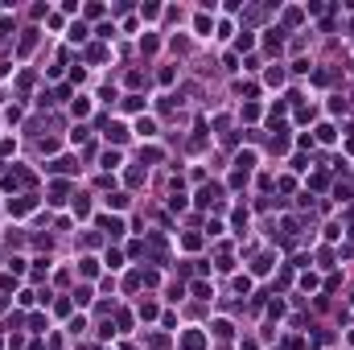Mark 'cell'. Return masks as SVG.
<instances>
[{"label":"cell","instance_id":"277c9868","mask_svg":"<svg viewBox=\"0 0 354 350\" xmlns=\"http://www.w3.org/2000/svg\"><path fill=\"white\" fill-rule=\"evenodd\" d=\"M46 169H50V173H74L78 165H74V157H58V161H50Z\"/></svg>","mask_w":354,"mask_h":350},{"label":"cell","instance_id":"5bb4252c","mask_svg":"<svg viewBox=\"0 0 354 350\" xmlns=\"http://www.w3.org/2000/svg\"><path fill=\"white\" fill-rule=\"evenodd\" d=\"M50 194H54L50 202H62V198H66V194H70V185H66V181H54V185H50Z\"/></svg>","mask_w":354,"mask_h":350},{"label":"cell","instance_id":"9c48e42d","mask_svg":"<svg viewBox=\"0 0 354 350\" xmlns=\"http://www.w3.org/2000/svg\"><path fill=\"white\" fill-rule=\"evenodd\" d=\"M124 111H144V95H124Z\"/></svg>","mask_w":354,"mask_h":350},{"label":"cell","instance_id":"e0dca14e","mask_svg":"<svg viewBox=\"0 0 354 350\" xmlns=\"http://www.w3.org/2000/svg\"><path fill=\"white\" fill-rule=\"evenodd\" d=\"M70 111H74V115H87V111H91V99H87V95H78V99L70 103Z\"/></svg>","mask_w":354,"mask_h":350},{"label":"cell","instance_id":"5b68a950","mask_svg":"<svg viewBox=\"0 0 354 350\" xmlns=\"http://www.w3.org/2000/svg\"><path fill=\"white\" fill-rule=\"evenodd\" d=\"M99 227H103L111 239H120V235H124V222H120V218H107V214H99Z\"/></svg>","mask_w":354,"mask_h":350},{"label":"cell","instance_id":"7c38bea8","mask_svg":"<svg viewBox=\"0 0 354 350\" xmlns=\"http://www.w3.org/2000/svg\"><path fill=\"white\" fill-rule=\"evenodd\" d=\"M189 293H194V297H202V301H210V297H214L206 280H194V284H189Z\"/></svg>","mask_w":354,"mask_h":350},{"label":"cell","instance_id":"30bf717a","mask_svg":"<svg viewBox=\"0 0 354 350\" xmlns=\"http://www.w3.org/2000/svg\"><path fill=\"white\" fill-rule=\"evenodd\" d=\"M313 140H321V144H334L338 140V132H334V124H321V128H317V136Z\"/></svg>","mask_w":354,"mask_h":350},{"label":"cell","instance_id":"7402d4cb","mask_svg":"<svg viewBox=\"0 0 354 350\" xmlns=\"http://www.w3.org/2000/svg\"><path fill=\"white\" fill-rule=\"evenodd\" d=\"M194 29H198V33H202V37H210V17H206V13H202V17H198V21H194Z\"/></svg>","mask_w":354,"mask_h":350},{"label":"cell","instance_id":"1f68e13d","mask_svg":"<svg viewBox=\"0 0 354 350\" xmlns=\"http://www.w3.org/2000/svg\"><path fill=\"white\" fill-rule=\"evenodd\" d=\"M91 297H95V293H91V289H74V305H87V301H91Z\"/></svg>","mask_w":354,"mask_h":350},{"label":"cell","instance_id":"e575fe53","mask_svg":"<svg viewBox=\"0 0 354 350\" xmlns=\"http://www.w3.org/2000/svg\"><path fill=\"white\" fill-rule=\"evenodd\" d=\"M0 309H5V297H0Z\"/></svg>","mask_w":354,"mask_h":350},{"label":"cell","instance_id":"d4e9b609","mask_svg":"<svg viewBox=\"0 0 354 350\" xmlns=\"http://www.w3.org/2000/svg\"><path fill=\"white\" fill-rule=\"evenodd\" d=\"M128 202H132V198H128V194H111V198H107V206H115V210H124Z\"/></svg>","mask_w":354,"mask_h":350},{"label":"cell","instance_id":"836d02e7","mask_svg":"<svg viewBox=\"0 0 354 350\" xmlns=\"http://www.w3.org/2000/svg\"><path fill=\"white\" fill-rule=\"evenodd\" d=\"M235 46H239V50H251V46H255V37H251V33H239V42H235Z\"/></svg>","mask_w":354,"mask_h":350},{"label":"cell","instance_id":"4316f807","mask_svg":"<svg viewBox=\"0 0 354 350\" xmlns=\"http://www.w3.org/2000/svg\"><path fill=\"white\" fill-rule=\"evenodd\" d=\"M83 37H87V25H83V21L70 25V42H83Z\"/></svg>","mask_w":354,"mask_h":350},{"label":"cell","instance_id":"6da1fadb","mask_svg":"<svg viewBox=\"0 0 354 350\" xmlns=\"http://www.w3.org/2000/svg\"><path fill=\"white\" fill-rule=\"evenodd\" d=\"M218 198H222V185H214V181H206V185L198 189V198H194V202H198V206H210V202H218Z\"/></svg>","mask_w":354,"mask_h":350},{"label":"cell","instance_id":"4fadbf2b","mask_svg":"<svg viewBox=\"0 0 354 350\" xmlns=\"http://www.w3.org/2000/svg\"><path fill=\"white\" fill-rule=\"evenodd\" d=\"M251 272H255V276H268V272H272V256H260V260L251 264Z\"/></svg>","mask_w":354,"mask_h":350},{"label":"cell","instance_id":"484cf974","mask_svg":"<svg viewBox=\"0 0 354 350\" xmlns=\"http://www.w3.org/2000/svg\"><path fill=\"white\" fill-rule=\"evenodd\" d=\"M33 46H37V37H33V29H29V33L21 37V54H29V50H33Z\"/></svg>","mask_w":354,"mask_h":350},{"label":"cell","instance_id":"3957f363","mask_svg":"<svg viewBox=\"0 0 354 350\" xmlns=\"http://www.w3.org/2000/svg\"><path fill=\"white\" fill-rule=\"evenodd\" d=\"M181 346H185V350H206V334H202V330H185V334H181Z\"/></svg>","mask_w":354,"mask_h":350},{"label":"cell","instance_id":"83f0119b","mask_svg":"<svg viewBox=\"0 0 354 350\" xmlns=\"http://www.w3.org/2000/svg\"><path fill=\"white\" fill-rule=\"evenodd\" d=\"M83 330H87V317H70V334H74V338H78V334H83Z\"/></svg>","mask_w":354,"mask_h":350},{"label":"cell","instance_id":"f1b7e54d","mask_svg":"<svg viewBox=\"0 0 354 350\" xmlns=\"http://www.w3.org/2000/svg\"><path fill=\"white\" fill-rule=\"evenodd\" d=\"M115 326L120 330H132V313H115Z\"/></svg>","mask_w":354,"mask_h":350},{"label":"cell","instance_id":"603a6c76","mask_svg":"<svg viewBox=\"0 0 354 350\" xmlns=\"http://www.w3.org/2000/svg\"><path fill=\"white\" fill-rule=\"evenodd\" d=\"M231 222H235V227H239V235H243V227H247V210H243V206H239V210H235V214H231Z\"/></svg>","mask_w":354,"mask_h":350},{"label":"cell","instance_id":"d6986e66","mask_svg":"<svg viewBox=\"0 0 354 350\" xmlns=\"http://www.w3.org/2000/svg\"><path fill=\"white\" fill-rule=\"evenodd\" d=\"M115 165H120V148H107L103 152V169H115Z\"/></svg>","mask_w":354,"mask_h":350},{"label":"cell","instance_id":"8fae6325","mask_svg":"<svg viewBox=\"0 0 354 350\" xmlns=\"http://www.w3.org/2000/svg\"><path fill=\"white\" fill-rule=\"evenodd\" d=\"M210 330H214V338H231V334H235V326L227 322V317H218V322H214Z\"/></svg>","mask_w":354,"mask_h":350},{"label":"cell","instance_id":"4dcf8cb0","mask_svg":"<svg viewBox=\"0 0 354 350\" xmlns=\"http://www.w3.org/2000/svg\"><path fill=\"white\" fill-rule=\"evenodd\" d=\"M268 83H272V87H280V83H284V70H280V66H272V70H268Z\"/></svg>","mask_w":354,"mask_h":350},{"label":"cell","instance_id":"ffe728a7","mask_svg":"<svg viewBox=\"0 0 354 350\" xmlns=\"http://www.w3.org/2000/svg\"><path fill=\"white\" fill-rule=\"evenodd\" d=\"M173 210H185V194H181V185H173V198H169Z\"/></svg>","mask_w":354,"mask_h":350},{"label":"cell","instance_id":"ba28073f","mask_svg":"<svg viewBox=\"0 0 354 350\" xmlns=\"http://www.w3.org/2000/svg\"><path fill=\"white\" fill-rule=\"evenodd\" d=\"M251 165H255V152H251V148L235 157V169H239V173H251Z\"/></svg>","mask_w":354,"mask_h":350},{"label":"cell","instance_id":"cb8c5ba5","mask_svg":"<svg viewBox=\"0 0 354 350\" xmlns=\"http://www.w3.org/2000/svg\"><path fill=\"white\" fill-rule=\"evenodd\" d=\"M78 268H83V276H95V272H99V260H91V256H87Z\"/></svg>","mask_w":354,"mask_h":350},{"label":"cell","instance_id":"ac0fdd59","mask_svg":"<svg viewBox=\"0 0 354 350\" xmlns=\"http://www.w3.org/2000/svg\"><path fill=\"white\" fill-rule=\"evenodd\" d=\"M87 58H91V62H103V58H107V46H87Z\"/></svg>","mask_w":354,"mask_h":350},{"label":"cell","instance_id":"7a4b0ae2","mask_svg":"<svg viewBox=\"0 0 354 350\" xmlns=\"http://www.w3.org/2000/svg\"><path fill=\"white\" fill-rule=\"evenodd\" d=\"M33 206H37V194H21V198L9 202V214H29Z\"/></svg>","mask_w":354,"mask_h":350},{"label":"cell","instance_id":"9a60e30c","mask_svg":"<svg viewBox=\"0 0 354 350\" xmlns=\"http://www.w3.org/2000/svg\"><path fill=\"white\" fill-rule=\"evenodd\" d=\"M74 214H78V218H87V214H91V198H87V194H78V198H74Z\"/></svg>","mask_w":354,"mask_h":350},{"label":"cell","instance_id":"44dd1931","mask_svg":"<svg viewBox=\"0 0 354 350\" xmlns=\"http://www.w3.org/2000/svg\"><path fill=\"white\" fill-rule=\"evenodd\" d=\"M235 293H243V297L251 293V276H235Z\"/></svg>","mask_w":354,"mask_h":350},{"label":"cell","instance_id":"d6a6232c","mask_svg":"<svg viewBox=\"0 0 354 350\" xmlns=\"http://www.w3.org/2000/svg\"><path fill=\"white\" fill-rule=\"evenodd\" d=\"M128 185H144V173L140 169H128Z\"/></svg>","mask_w":354,"mask_h":350},{"label":"cell","instance_id":"f546056e","mask_svg":"<svg viewBox=\"0 0 354 350\" xmlns=\"http://www.w3.org/2000/svg\"><path fill=\"white\" fill-rule=\"evenodd\" d=\"M140 50H144V54H152V50H156V37H152V33H144V37H140Z\"/></svg>","mask_w":354,"mask_h":350},{"label":"cell","instance_id":"2e32d148","mask_svg":"<svg viewBox=\"0 0 354 350\" xmlns=\"http://www.w3.org/2000/svg\"><path fill=\"white\" fill-rule=\"evenodd\" d=\"M136 313H140V322H152V317H156V305H152V301H140Z\"/></svg>","mask_w":354,"mask_h":350},{"label":"cell","instance_id":"8992f818","mask_svg":"<svg viewBox=\"0 0 354 350\" xmlns=\"http://www.w3.org/2000/svg\"><path fill=\"white\" fill-rule=\"evenodd\" d=\"M103 128H107L103 136H107L111 144H124V140H128V128H124V124H103Z\"/></svg>","mask_w":354,"mask_h":350},{"label":"cell","instance_id":"52a82bcc","mask_svg":"<svg viewBox=\"0 0 354 350\" xmlns=\"http://www.w3.org/2000/svg\"><path fill=\"white\" fill-rule=\"evenodd\" d=\"M136 132H140V136H156V120H152V115H140V120H136Z\"/></svg>","mask_w":354,"mask_h":350}]
</instances>
